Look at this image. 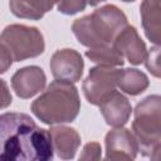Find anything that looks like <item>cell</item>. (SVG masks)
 <instances>
[{
  "mask_svg": "<svg viewBox=\"0 0 161 161\" xmlns=\"http://www.w3.org/2000/svg\"><path fill=\"white\" fill-rule=\"evenodd\" d=\"M145 67L151 73V75L161 79V45L152 47L147 52Z\"/></svg>",
  "mask_w": 161,
  "mask_h": 161,
  "instance_id": "obj_17",
  "label": "cell"
},
{
  "mask_svg": "<svg viewBox=\"0 0 161 161\" xmlns=\"http://www.w3.org/2000/svg\"><path fill=\"white\" fill-rule=\"evenodd\" d=\"M132 132L143 156H150L153 146L161 141V96L151 94L137 103L133 111Z\"/></svg>",
  "mask_w": 161,
  "mask_h": 161,
  "instance_id": "obj_4",
  "label": "cell"
},
{
  "mask_svg": "<svg viewBox=\"0 0 161 161\" xmlns=\"http://www.w3.org/2000/svg\"><path fill=\"white\" fill-rule=\"evenodd\" d=\"M126 25L128 23L125 13L118 6L107 4L88 15L75 19L72 24V31L79 44L97 48L112 45Z\"/></svg>",
  "mask_w": 161,
  "mask_h": 161,
  "instance_id": "obj_3",
  "label": "cell"
},
{
  "mask_svg": "<svg viewBox=\"0 0 161 161\" xmlns=\"http://www.w3.org/2000/svg\"><path fill=\"white\" fill-rule=\"evenodd\" d=\"M119 75L121 69L116 67L98 64L91 68L88 75L82 83L86 99L93 106H99L106 97L116 91Z\"/></svg>",
  "mask_w": 161,
  "mask_h": 161,
  "instance_id": "obj_6",
  "label": "cell"
},
{
  "mask_svg": "<svg viewBox=\"0 0 161 161\" xmlns=\"http://www.w3.org/2000/svg\"><path fill=\"white\" fill-rule=\"evenodd\" d=\"M112 45L131 64L140 65L145 63L148 50L133 25H126L116 36Z\"/></svg>",
  "mask_w": 161,
  "mask_h": 161,
  "instance_id": "obj_10",
  "label": "cell"
},
{
  "mask_svg": "<svg viewBox=\"0 0 161 161\" xmlns=\"http://www.w3.org/2000/svg\"><path fill=\"white\" fill-rule=\"evenodd\" d=\"M15 94L23 99H28L44 89L47 77L44 70L38 65H28L18 69L10 80Z\"/></svg>",
  "mask_w": 161,
  "mask_h": 161,
  "instance_id": "obj_9",
  "label": "cell"
},
{
  "mask_svg": "<svg viewBox=\"0 0 161 161\" xmlns=\"http://www.w3.org/2000/svg\"><path fill=\"white\" fill-rule=\"evenodd\" d=\"M122 1H125V3H132V1H135V0H122Z\"/></svg>",
  "mask_w": 161,
  "mask_h": 161,
  "instance_id": "obj_24",
  "label": "cell"
},
{
  "mask_svg": "<svg viewBox=\"0 0 161 161\" xmlns=\"http://www.w3.org/2000/svg\"><path fill=\"white\" fill-rule=\"evenodd\" d=\"M150 86V80L148 77L136 69V68H126V69H121V75L118 79V88L130 94V96H138L141 93H143Z\"/></svg>",
  "mask_w": 161,
  "mask_h": 161,
  "instance_id": "obj_15",
  "label": "cell"
},
{
  "mask_svg": "<svg viewBox=\"0 0 161 161\" xmlns=\"http://www.w3.org/2000/svg\"><path fill=\"white\" fill-rule=\"evenodd\" d=\"M86 57L99 65L107 67H122L125 63L123 57L113 48V45L89 48L86 50Z\"/></svg>",
  "mask_w": 161,
  "mask_h": 161,
  "instance_id": "obj_16",
  "label": "cell"
},
{
  "mask_svg": "<svg viewBox=\"0 0 161 161\" xmlns=\"http://www.w3.org/2000/svg\"><path fill=\"white\" fill-rule=\"evenodd\" d=\"M99 111L107 125L112 127H122L130 119L132 106L126 96L118 91H113L99 104Z\"/></svg>",
  "mask_w": 161,
  "mask_h": 161,
  "instance_id": "obj_11",
  "label": "cell"
},
{
  "mask_svg": "<svg viewBox=\"0 0 161 161\" xmlns=\"http://www.w3.org/2000/svg\"><path fill=\"white\" fill-rule=\"evenodd\" d=\"M54 152L59 158L72 160L80 146V135L69 126H52L49 128Z\"/></svg>",
  "mask_w": 161,
  "mask_h": 161,
  "instance_id": "obj_12",
  "label": "cell"
},
{
  "mask_svg": "<svg viewBox=\"0 0 161 161\" xmlns=\"http://www.w3.org/2000/svg\"><path fill=\"white\" fill-rule=\"evenodd\" d=\"M0 47L8 50L14 62H21L43 54L45 43L38 28L24 24H10L1 31Z\"/></svg>",
  "mask_w": 161,
  "mask_h": 161,
  "instance_id": "obj_5",
  "label": "cell"
},
{
  "mask_svg": "<svg viewBox=\"0 0 161 161\" xmlns=\"http://www.w3.org/2000/svg\"><path fill=\"white\" fill-rule=\"evenodd\" d=\"M103 1H106V0H88V5H91V6H97L98 4L103 3Z\"/></svg>",
  "mask_w": 161,
  "mask_h": 161,
  "instance_id": "obj_23",
  "label": "cell"
},
{
  "mask_svg": "<svg viewBox=\"0 0 161 161\" xmlns=\"http://www.w3.org/2000/svg\"><path fill=\"white\" fill-rule=\"evenodd\" d=\"M88 5V0H58L57 9L64 15H74L83 11Z\"/></svg>",
  "mask_w": 161,
  "mask_h": 161,
  "instance_id": "obj_18",
  "label": "cell"
},
{
  "mask_svg": "<svg viewBox=\"0 0 161 161\" xmlns=\"http://www.w3.org/2000/svg\"><path fill=\"white\" fill-rule=\"evenodd\" d=\"M0 141L3 161H47L54 156L49 130L36 126L34 119L18 112L0 117Z\"/></svg>",
  "mask_w": 161,
  "mask_h": 161,
  "instance_id": "obj_1",
  "label": "cell"
},
{
  "mask_svg": "<svg viewBox=\"0 0 161 161\" xmlns=\"http://www.w3.org/2000/svg\"><path fill=\"white\" fill-rule=\"evenodd\" d=\"M1 84H3V87H4V98H3L1 107L5 108L6 106H9V104L11 103V96L8 94V88H6V83L4 82V79H3V82H1Z\"/></svg>",
  "mask_w": 161,
  "mask_h": 161,
  "instance_id": "obj_22",
  "label": "cell"
},
{
  "mask_svg": "<svg viewBox=\"0 0 161 161\" xmlns=\"http://www.w3.org/2000/svg\"><path fill=\"white\" fill-rule=\"evenodd\" d=\"M150 158L153 161H160L161 160V141L158 143H156L150 153Z\"/></svg>",
  "mask_w": 161,
  "mask_h": 161,
  "instance_id": "obj_21",
  "label": "cell"
},
{
  "mask_svg": "<svg viewBox=\"0 0 161 161\" xmlns=\"http://www.w3.org/2000/svg\"><path fill=\"white\" fill-rule=\"evenodd\" d=\"M49 68L55 79L77 83L80 80L84 62L79 52L70 48L58 49L50 58Z\"/></svg>",
  "mask_w": 161,
  "mask_h": 161,
  "instance_id": "obj_8",
  "label": "cell"
},
{
  "mask_svg": "<svg viewBox=\"0 0 161 161\" xmlns=\"http://www.w3.org/2000/svg\"><path fill=\"white\" fill-rule=\"evenodd\" d=\"M106 160H135L140 152V143L128 128L114 127L104 137Z\"/></svg>",
  "mask_w": 161,
  "mask_h": 161,
  "instance_id": "obj_7",
  "label": "cell"
},
{
  "mask_svg": "<svg viewBox=\"0 0 161 161\" xmlns=\"http://www.w3.org/2000/svg\"><path fill=\"white\" fill-rule=\"evenodd\" d=\"M0 60H1V73H5L6 70H8V68L13 64V58L10 57V54L8 53V50L6 49H4V48H1L0 47Z\"/></svg>",
  "mask_w": 161,
  "mask_h": 161,
  "instance_id": "obj_20",
  "label": "cell"
},
{
  "mask_svg": "<svg viewBox=\"0 0 161 161\" xmlns=\"http://www.w3.org/2000/svg\"><path fill=\"white\" fill-rule=\"evenodd\" d=\"M57 3L58 0H9V8L16 18L39 20Z\"/></svg>",
  "mask_w": 161,
  "mask_h": 161,
  "instance_id": "obj_14",
  "label": "cell"
},
{
  "mask_svg": "<svg viewBox=\"0 0 161 161\" xmlns=\"http://www.w3.org/2000/svg\"><path fill=\"white\" fill-rule=\"evenodd\" d=\"M101 151V145L98 142H89L83 147L79 160H99Z\"/></svg>",
  "mask_w": 161,
  "mask_h": 161,
  "instance_id": "obj_19",
  "label": "cell"
},
{
  "mask_svg": "<svg viewBox=\"0 0 161 161\" xmlns=\"http://www.w3.org/2000/svg\"><path fill=\"white\" fill-rule=\"evenodd\" d=\"M31 113L45 125H62L74 121L80 111L77 87L68 80L55 79L33 101Z\"/></svg>",
  "mask_w": 161,
  "mask_h": 161,
  "instance_id": "obj_2",
  "label": "cell"
},
{
  "mask_svg": "<svg viewBox=\"0 0 161 161\" xmlns=\"http://www.w3.org/2000/svg\"><path fill=\"white\" fill-rule=\"evenodd\" d=\"M140 15L146 38L155 45H161V0H142Z\"/></svg>",
  "mask_w": 161,
  "mask_h": 161,
  "instance_id": "obj_13",
  "label": "cell"
}]
</instances>
